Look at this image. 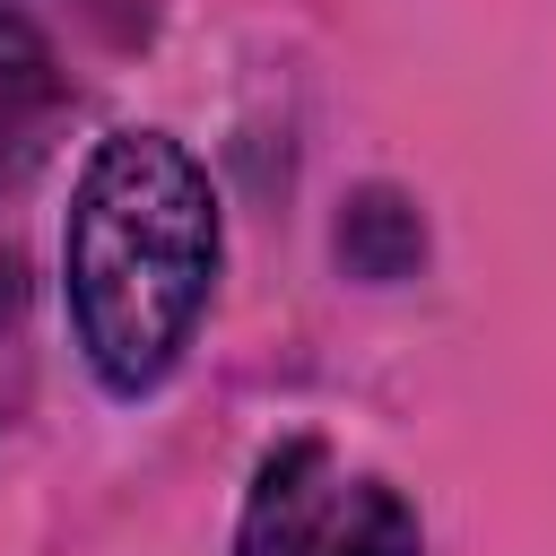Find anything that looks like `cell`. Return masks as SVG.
I'll return each mask as SVG.
<instances>
[{
    "instance_id": "cell-2",
    "label": "cell",
    "mask_w": 556,
    "mask_h": 556,
    "mask_svg": "<svg viewBox=\"0 0 556 556\" xmlns=\"http://www.w3.org/2000/svg\"><path fill=\"white\" fill-rule=\"evenodd\" d=\"M235 556H426V530L391 478H339L321 434H287L252 469Z\"/></svg>"
},
{
    "instance_id": "cell-3",
    "label": "cell",
    "mask_w": 556,
    "mask_h": 556,
    "mask_svg": "<svg viewBox=\"0 0 556 556\" xmlns=\"http://www.w3.org/2000/svg\"><path fill=\"white\" fill-rule=\"evenodd\" d=\"M61 113V70L26 17L0 9V191H17L43 156V130Z\"/></svg>"
},
{
    "instance_id": "cell-1",
    "label": "cell",
    "mask_w": 556,
    "mask_h": 556,
    "mask_svg": "<svg viewBox=\"0 0 556 556\" xmlns=\"http://www.w3.org/2000/svg\"><path fill=\"white\" fill-rule=\"evenodd\" d=\"M217 191L200 156L165 130H104L70 182L61 217V304L87 374L113 400H148L217 287Z\"/></svg>"
},
{
    "instance_id": "cell-4",
    "label": "cell",
    "mask_w": 556,
    "mask_h": 556,
    "mask_svg": "<svg viewBox=\"0 0 556 556\" xmlns=\"http://www.w3.org/2000/svg\"><path fill=\"white\" fill-rule=\"evenodd\" d=\"M417 252H426V226H417V208H408L400 191H356V200H348V217H339V261H348L356 278H400Z\"/></svg>"
}]
</instances>
